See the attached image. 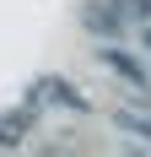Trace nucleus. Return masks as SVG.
Masks as SVG:
<instances>
[{"label":"nucleus","mask_w":151,"mask_h":157,"mask_svg":"<svg viewBox=\"0 0 151 157\" xmlns=\"http://www.w3.org/2000/svg\"><path fill=\"white\" fill-rule=\"evenodd\" d=\"M103 65H108V71H119V76L130 81V87H135V92H146V71H140V65L130 60V54H119V49H113V44L103 49Z\"/></svg>","instance_id":"1"},{"label":"nucleus","mask_w":151,"mask_h":157,"mask_svg":"<svg viewBox=\"0 0 151 157\" xmlns=\"http://www.w3.org/2000/svg\"><path fill=\"white\" fill-rule=\"evenodd\" d=\"M113 125H119V130H130V136H140V141H151V119H140V114H130V109H119V114H113Z\"/></svg>","instance_id":"2"}]
</instances>
